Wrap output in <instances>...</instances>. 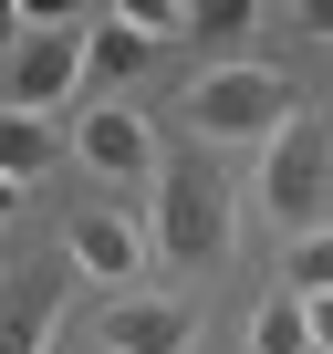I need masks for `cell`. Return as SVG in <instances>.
<instances>
[{
    "mask_svg": "<svg viewBox=\"0 0 333 354\" xmlns=\"http://www.w3.org/2000/svg\"><path fill=\"white\" fill-rule=\"evenodd\" d=\"M146 240H156V261H166V271H219V261H229V240H240V219H229V177H219L209 156H166V167H156Z\"/></svg>",
    "mask_w": 333,
    "mask_h": 354,
    "instance_id": "cell-1",
    "label": "cell"
},
{
    "mask_svg": "<svg viewBox=\"0 0 333 354\" xmlns=\"http://www.w3.org/2000/svg\"><path fill=\"white\" fill-rule=\"evenodd\" d=\"M292 115H302V94H292L281 63H209V73L178 94V125H188L198 146H271Z\"/></svg>",
    "mask_w": 333,
    "mask_h": 354,
    "instance_id": "cell-2",
    "label": "cell"
},
{
    "mask_svg": "<svg viewBox=\"0 0 333 354\" xmlns=\"http://www.w3.org/2000/svg\"><path fill=\"white\" fill-rule=\"evenodd\" d=\"M260 219L292 240L333 230V115H292L260 146Z\"/></svg>",
    "mask_w": 333,
    "mask_h": 354,
    "instance_id": "cell-3",
    "label": "cell"
},
{
    "mask_svg": "<svg viewBox=\"0 0 333 354\" xmlns=\"http://www.w3.org/2000/svg\"><path fill=\"white\" fill-rule=\"evenodd\" d=\"M104 354H198V302H178V292L104 302Z\"/></svg>",
    "mask_w": 333,
    "mask_h": 354,
    "instance_id": "cell-4",
    "label": "cell"
},
{
    "mask_svg": "<svg viewBox=\"0 0 333 354\" xmlns=\"http://www.w3.org/2000/svg\"><path fill=\"white\" fill-rule=\"evenodd\" d=\"M73 156L94 167V177H156L166 156H156V125L135 115V104H84L73 115Z\"/></svg>",
    "mask_w": 333,
    "mask_h": 354,
    "instance_id": "cell-5",
    "label": "cell"
},
{
    "mask_svg": "<svg viewBox=\"0 0 333 354\" xmlns=\"http://www.w3.org/2000/svg\"><path fill=\"white\" fill-rule=\"evenodd\" d=\"M63 261L94 271V281H135V271L156 261V240L135 230V209H73V219H63Z\"/></svg>",
    "mask_w": 333,
    "mask_h": 354,
    "instance_id": "cell-6",
    "label": "cell"
},
{
    "mask_svg": "<svg viewBox=\"0 0 333 354\" xmlns=\"http://www.w3.org/2000/svg\"><path fill=\"white\" fill-rule=\"evenodd\" d=\"M53 323H63V271H21L0 281V354H53Z\"/></svg>",
    "mask_w": 333,
    "mask_h": 354,
    "instance_id": "cell-7",
    "label": "cell"
},
{
    "mask_svg": "<svg viewBox=\"0 0 333 354\" xmlns=\"http://www.w3.org/2000/svg\"><path fill=\"white\" fill-rule=\"evenodd\" d=\"M63 156H73V136L53 115H11V104H0V177H11V188H42Z\"/></svg>",
    "mask_w": 333,
    "mask_h": 354,
    "instance_id": "cell-8",
    "label": "cell"
},
{
    "mask_svg": "<svg viewBox=\"0 0 333 354\" xmlns=\"http://www.w3.org/2000/svg\"><path fill=\"white\" fill-rule=\"evenodd\" d=\"M156 53H166L156 11H94V73H104V84H135Z\"/></svg>",
    "mask_w": 333,
    "mask_h": 354,
    "instance_id": "cell-9",
    "label": "cell"
},
{
    "mask_svg": "<svg viewBox=\"0 0 333 354\" xmlns=\"http://www.w3.org/2000/svg\"><path fill=\"white\" fill-rule=\"evenodd\" d=\"M250 354H323V344H312V313H302L292 292L260 302V313H250Z\"/></svg>",
    "mask_w": 333,
    "mask_h": 354,
    "instance_id": "cell-10",
    "label": "cell"
},
{
    "mask_svg": "<svg viewBox=\"0 0 333 354\" xmlns=\"http://www.w3.org/2000/svg\"><path fill=\"white\" fill-rule=\"evenodd\" d=\"M281 292H292V302H323V292H333V230L292 240V261H281Z\"/></svg>",
    "mask_w": 333,
    "mask_h": 354,
    "instance_id": "cell-11",
    "label": "cell"
},
{
    "mask_svg": "<svg viewBox=\"0 0 333 354\" xmlns=\"http://www.w3.org/2000/svg\"><path fill=\"white\" fill-rule=\"evenodd\" d=\"M188 32L198 42H229V32H250V11H188Z\"/></svg>",
    "mask_w": 333,
    "mask_h": 354,
    "instance_id": "cell-12",
    "label": "cell"
},
{
    "mask_svg": "<svg viewBox=\"0 0 333 354\" xmlns=\"http://www.w3.org/2000/svg\"><path fill=\"white\" fill-rule=\"evenodd\" d=\"M292 32H302V42H333V0H312V11H292Z\"/></svg>",
    "mask_w": 333,
    "mask_h": 354,
    "instance_id": "cell-13",
    "label": "cell"
},
{
    "mask_svg": "<svg viewBox=\"0 0 333 354\" xmlns=\"http://www.w3.org/2000/svg\"><path fill=\"white\" fill-rule=\"evenodd\" d=\"M302 313H312V344L333 354V292H323V302H302Z\"/></svg>",
    "mask_w": 333,
    "mask_h": 354,
    "instance_id": "cell-14",
    "label": "cell"
},
{
    "mask_svg": "<svg viewBox=\"0 0 333 354\" xmlns=\"http://www.w3.org/2000/svg\"><path fill=\"white\" fill-rule=\"evenodd\" d=\"M11 219H21V188H11V177H0V230H11Z\"/></svg>",
    "mask_w": 333,
    "mask_h": 354,
    "instance_id": "cell-15",
    "label": "cell"
}]
</instances>
